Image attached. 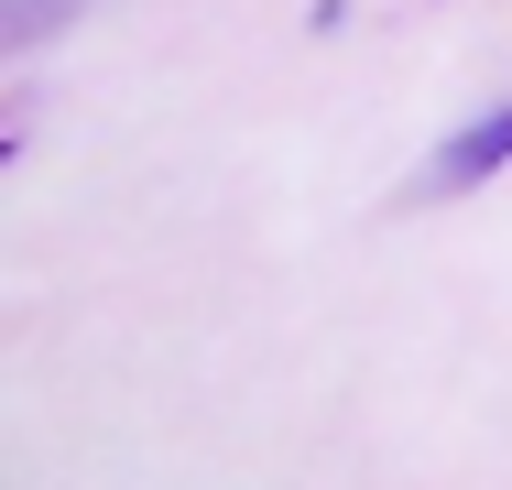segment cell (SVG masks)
I'll return each instance as SVG.
<instances>
[{"label": "cell", "instance_id": "cell-1", "mask_svg": "<svg viewBox=\"0 0 512 490\" xmlns=\"http://www.w3.org/2000/svg\"><path fill=\"white\" fill-rule=\"evenodd\" d=\"M502 164H512V98H502V109H480V120L414 175V196H458V186H480V175H502Z\"/></svg>", "mask_w": 512, "mask_h": 490}]
</instances>
